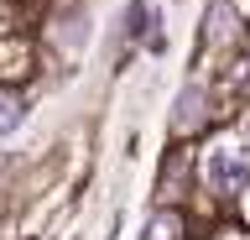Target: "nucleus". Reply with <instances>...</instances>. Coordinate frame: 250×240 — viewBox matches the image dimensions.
Wrapping results in <instances>:
<instances>
[{
	"label": "nucleus",
	"instance_id": "1",
	"mask_svg": "<svg viewBox=\"0 0 250 240\" xmlns=\"http://www.w3.org/2000/svg\"><path fill=\"white\" fill-rule=\"evenodd\" d=\"M203 183L214 193H240L250 183V146L240 141H214L203 152Z\"/></svg>",
	"mask_w": 250,
	"mask_h": 240
},
{
	"label": "nucleus",
	"instance_id": "2",
	"mask_svg": "<svg viewBox=\"0 0 250 240\" xmlns=\"http://www.w3.org/2000/svg\"><path fill=\"white\" fill-rule=\"evenodd\" d=\"M21 120H26V105L16 94H0V141H5L11 131H21Z\"/></svg>",
	"mask_w": 250,
	"mask_h": 240
},
{
	"label": "nucleus",
	"instance_id": "3",
	"mask_svg": "<svg viewBox=\"0 0 250 240\" xmlns=\"http://www.w3.org/2000/svg\"><path fill=\"white\" fill-rule=\"evenodd\" d=\"M141 240H177V219H172V214H156L151 224H146V235Z\"/></svg>",
	"mask_w": 250,
	"mask_h": 240
},
{
	"label": "nucleus",
	"instance_id": "4",
	"mask_svg": "<svg viewBox=\"0 0 250 240\" xmlns=\"http://www.w3.org/2000/svg\"><path fill=\"white\" fill-rule=\"evenodd\" d=\"M193 120H198V89H188L177 105V126H193Z\"/></svg>",
	"mask_w": 250,
	"mask_h": 240
},
{
	"label": "nucleus",
	"instance_id": "5",
	"mask_svg": "<svg viewBox=\"0 0 250 240\" xmlns=\"http://www.w3.org/2000/svg\"><path fill=\"white\" fill-rule=\"evenodd\" d=\"M240 136H245V146H250V115H245V131H240Z\"/></svg>",
	"mask_w": 250,
	"mask_h": 240
}]
</instances>
